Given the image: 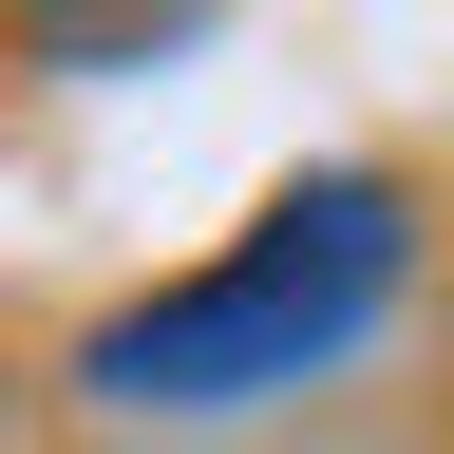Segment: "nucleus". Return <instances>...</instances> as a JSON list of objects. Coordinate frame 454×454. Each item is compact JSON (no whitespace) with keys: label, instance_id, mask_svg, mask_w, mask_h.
I'll return each mask as SVG.
<instances>
[{"label":"nucleus","instance_id":"obj_1","mask_svg":"<svg viewBox=\"0 0 454 454\" xmlns=\"http://www.w3.org/2000/svg\"><path fill=\"white\" fill-rule=\"evenodd\" d=\"M397 284H417V208H397V170H322V190H284L208 284L114 303V322L76 340V379L114 397V417H227V397H284V379L360 360Z\"/></svg>","mask_w":454,"mask_h":454},{"label":"nucleus","instance_id":"obj_2","mask_svg":"<svg viewBox=\"0 0 454 454\" xmlns=\"http://www.w3.org/2000/svg\"><path fill=\"white\" fill-rule=\"evenodd\" d=\"M208 0H38V57H95V38H190Z\"/></svg>","mask_w":454,"mask_h":454}]
</instances>
